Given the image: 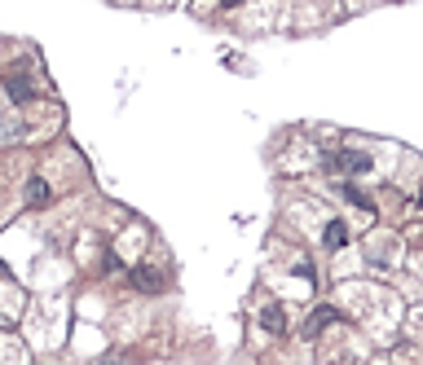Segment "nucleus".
I'll list each match as a JSON object with an SVG mask.
<instances>
[{
	"label": "nucleus",
	"mask_w": 423,
	"mask_h": 365,
	"mask_svg": "<svg viewBox=\"0 0 423 365\" xmlns=\"http://www.w3.org/2000/svg\"><path fill=\"white\" fill-rule=\"evenodd\" d=\"M326 163L344 167V172H370V154H361V150H340V154H331Z\"/></svg>",
	"instance_id": "nucleus-2"
},
{
	"label": "nucleus",
	"mask_w": 423,
	"mask_h": 365,
	"mask_svg": "<svg viewBox=\"0 0 423 365\" xmlns=\"http://www.w3.org/2000/svg\"><path fill=\"white\" fill-rule=\"evenodd\" d=\"M49 198H53L49 180H44V176H31V180H27V207H44Z\"/></svg>",
	"instance_id": "nucleus-5"
},
{
	"label": "nucleus",
	"mask_w": 423,
	"mask_h": 365,
	"mask_svg": "<svg viewBox=\"0 0 423 365\" xmlns=\"http://www.w3.org/2000/svg\"><path fill=\"white\" fill-rule=\"evenodd\" d=\"M14 141H22V124L18 119H5L0 124V145H14Z\"/></svg>",
	"instance_id": "nucleus-8"
},
{
	"label": "nucleus",
	"mask_w": 423,
	"mask_h": 365,
	"mask_svg": "<svg viewBox=\"0 0 423 365\" xmlns=\"http://www.w3.org/2000/svg\"><path fill=\"white\" fill-rule=\"evenodd\" d=\"M5 93H9V97H14V102L22 106V102H31V97H35V79L27 75V71H14V75L5 79Z\"/></svg>",
	"instance_id": "nucleus-1"
},
{
	"label": "nucleus",
	"mask_w": 423,
	"mask_h": 365,
	"mask_svg": "<svg viewBox=\"0 0 423 365\" xmlns=\"http://www.w3.org/2000/svg\"><path fill=\"white\" fill-rule=\"evenodd\" d=\"M331 321H340V312H335V308H313L309 321H305V339H318Z\"/></svg>",
	"instance_id": "nucleus-3"
},
{
	"label": "nucleus",
	"mask_w": 423,
	"mask_h": 365,
	"mask_svg": "<svg viewBox=\"0 0 423 365\" xmlns=\"http://www.w3.org/2000/svg\"><path fill=\"white\" fill-rule=\"evenodd\" d=\"M260 326L269 335H282L287 330V308H282V303H264V308H260Z\"/></svg>",
	"instance_id": "nucleus-4"
},
{
	"label": "nucleus",
	"mask_w": 423,
	"mask_h": 365,
	"mask_svg": "<svg viewBox=\"0 0 423 365\" xmlns=\"http://www.w3.org/2000/svg\"><path fill=\"white\" fill-rule=\"evenodd\" d=\"M344 238H348V229H344L340 221H331V225H326V238H322V242L335 251V247H344Z\"/></svg>",
	"instance_id": "nucleus-7"
},
{
	"label": "nucleus",
	"mask_w": 423,
	"mask_h": 365,
	"mask_svg": "<svg viewBox=\"0 0 423 365\" xmlns=\"http://www.w3.org/2000/svg\"><path fill=\"white\" fill-rule=\"evenodd\" d=\"M132 286L137 290H163V273H154V269H132Z\"/></svg>",
	"instance_id": "nucleus-6"
},
{
	"label": "nucleus",
	"mask_w": 423,
	"mask_h": 365,
	"mask_svg": "<svg viewBox=\"0 0 423 365\" xmlns=\"http://www.w3.org/2000/svg\"><path fill=\"white\" fill-rule=\"evenodd\" d=\"M340 194H344L348 203H357V207H370V198H366V194H361L357 185H340Z\"/></svg>",
	"instance_id": "nucleus-9"
}]
</instances>
